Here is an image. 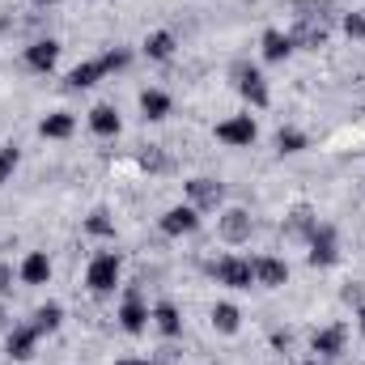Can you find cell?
Here are the masks:
<instances>
[{
  "instance_id": "obj_18",
  "label": "cell",
  "mask_w": 365,
  "mask_h": 365,
  "mask_svg": "<svg viewBox=\"0 0 365 365\" xmlns=\"http://www.w3.org/2000/svg\"><path fill=\"white\" fill-rule=\"evenodd\" d=\"M314 230H319V217H314V212H310L306 204H297V208L289 212V234H293V238H306V242H310V234H314Z\"/></svg>"
},
{
  "instance_id": "obj_17",
  "label": "cell",
  "mask_w": 365,
  "mask_h": 365,
  "mask_svg": "<svg viewBox=\"0 0 365 365\" xmlns=\"http://www.w3.org/2000/svg\"><path fill=\"white\" fill-rule=\"evenodd\" d=\"M289 56H293V38L280 34V30H264V60L280 64V60H289Z\"/></svg>"
},
{
  "instance_id": "obj_29",
  "label": "cell",
  "mask_w": 365,
  "mask_h": 365,
  "mask_svg": "<svg viewBox=\"0 0 365 365\" xmlns=\"http://www.w3.org/2000/svg\"><path fill=\"white\" fill-rule=\"evenodd\" d=\"M98 64H102V73H123V68L132 64V56H128L123 47H110V51H106V56H102Z\"/></svg>"
},
{
  "instance_id": "obj_3",
  "label": "cell",
  "mask_w": 365,
  "mask_h": 365,
  "mask_svg": "<svg viewBox=\"0 0 365 365\" xmlns=\"http://www.w3.org/2000/svg\"><path fill=\"white\" fill-rule=\"evenodd\" d=\"M212 276H217V284H225V289H251V284H255L251 259H238V255L217 259V264H212Z\"/></svg>"
},
{
  "instance_id": "obj_4",
  "label": "cell",
  "mask_w": 365,
  "mask_h": 365,
  "mask_svg": "<svg viewBox=\"0 0 365 365\" xmlns=\"http://www.w3.org/2000/svg\"><path fill=\"white\" fill-rule=\"evenodd\" d=\"M255 136H259V128H255L251 115H234V119L217 123V140H225V145H234V149H251Z\"/></svg>"
},
{
  "instance_id": "obj_14",
  "label": "cell",
  "mask_w": 365,
  "mask_h": 365,
  "mask_svg": "<svg viewBox=\"0 0 365 365\" xmlns=\"http://www.w3.org/2000/svg\"><path fill=\"white\" fill-rule=\"evenodd\" d=\"M21 280H26V284H47V280H51V259H47L43 251H30L26 264H21Z\"/></svg>"
},
{
  "instance_id": "obj_8",
  "label": "cell",
  "mask_w": 365,
  "mask_h": 365,
  "mask_svg": "<svg viewBox=\"0 0 365 365\" xmlns=\"http://www.w3.org/2000/svg\"><path fill=\"white\" fill-rule=\"evenodd\" d=\"M195 230H200V208H191V204H175V208L162 217V234H170V238L195 234Z\"/></svg>"
},
{
  "instance_id": "obj_22",
  "label": "cell",
  "mask_w": 365,
  "mask_h": 365,
  "mask_svg": "<svg viewBox=\"0 0 365 365\" xmlns=\"http://www.w3.org/2000/svg\"><path fill=\"white\" fill-rule=\"evenodd\" d=\"M289 38H293V47H323V43H327V30H323V21L314 26V21L306 17V21H302Z\"/></svg>"
},
{
  "instance_id": "obj_1",
  "label": "cell",
  "mask_w": 365,
  "mask_h": 365,
  "mask_svg": "<svg viewBox=\"0 0 365 365\" xmlns=\"http://www.w3.org/2000/svg\"><path fill=\"white\" fill-rule=\"evenodd\" d=\"M119 268H123V259L115 255V251H102V255H93L90 272H86V284H90V293H110L115 284H119Z\"/></svg>"
},
{
  "instance_id": "obj_28",
  "label": "cell",
  "mask_w": 365,
  "mask_h": 365,
  "mask_svg": "<svg viewBox=\"0 0 365 365\" xmlns=\"http://www.w3.org/2000/svg\"><path fill=\"white\" fill-rule=\"evenodd\" d=\"M17 162H21V149H17V145H0V182L13 179Z\"/></svg>"
},
{
  "instance_id": "obj_7",
  "label": "cell",
  "mask_w": 365,
  "mask_h": 365,
  "mask_svg": "<svg viewBox=\"0 0 365 365\" xmlns=\"http://www.w3.org/2000/svg\"><path fill=\"white\" fill-rule=\"evenodd\" d=\"M217 234H221L230 247H242V242H251V212H242V208H230V212H221V221H217Z\"/></svg>"
},
{
  "instance_id": "obj_16",
  "label": "cell",
  "mask_w": 365,
  "mask_h": 365,
  "mask_svg": "<svg viewBox=\"0 0 365 365\" xmlns=\"http://www.w3.org/2000/svg\"><path fill=\"white\" fill-rule=\"evenodd\" d=\"M314 353L319 357H340L344 353V327L336 323V327H323L319 336H314Z\"/></svg>"
},
{
  "instance_id": "obj_5",
  "label": "cell",
  "mask_w": 365,
  "mask_h": 365,
  "mask_svg": "<svg viewBox=\"0 0 365 365\" xmlns=\"http://www.w3.org/2000/svg\"><path fill=\"white\" fill-rule=\"evenodd\" d=\"M149 306H145V297H140V289H128V297H123V306H119V327L128 331V336H140L145 327H149Z\"/></svg>"
},
{
  "instance_id": "obj_19",
  "label": "cell",
  "mask_w": 365,
  "mask_h": 365,
  "mask_svg": "<svg viewBox=\"0 0 365 365\" xmlns=\"http://www.w3.org/2000/svg\"><path fill=\"white\" fill-rule=\"evenodd\" d=\"M212 327H217L221 336H234V331L242 327V314H238V306H230V302H217V306H212Z\"/></svg>"
},
{
  "instance_id": "obj_34",
  "label": "cell",
  "mask_w": 365,
  "mask_h": 365,
  "mask_svg": "<svg viewBox=\"0 0 365 365\" xmlns=\"http://www.w3.org/2000/svg\"><path fill=\"white\" fill-rule=\"evenodd\" d=\"M357 319H361V331H365V302H361V314H357Z\"/></svg>"
},
{
  "instance_id": "obj_27",
  "label": "cell",
  "mask_w": 365,
  "mask_h": 365,
  "mask_svg": "<svg viewBox=\"0 0 365 365\" xmlns=\"http://www.w3.org/2000/svg\"><path fill=\"white\" fill-rule=\"evenodd\" d=\"M86 230L98 234V238H110V234H115V221H110V212H106V208H93L90 221H86Z\"/></svg>"
},
{
  "instance_id": "obj_10",
  "label": "cell",
  "mask_w": 365,
  "mask_h": 365,
  "mask_svg": "<svg viewBox=\"0 0 365 365\" xmlns=\"http://www.w3.org/2000/svg\"><path fill=\"white\" fill-rule=\"evenodd\" d=\"M187 200H191V208H217L225 200V187L217 179H191L187 182Z\"/></svg>"
},
{
  "instance_id": "obj_26",
  "label": "cell",
  "mask_w": 365,
  "mask_h": 365,
  "mask_svg": "<svg viewBox=\"0 0 365 365\" xmlns=\"http://www.w3.org/2000/svg\"><path fill=\"white\" fill-rule=\"evenodd\" d=\"M306 145H310V140H306L297 128H280V132H276V149H280V153H302Z\"/></svg>"
},
{
  "instance_id": "obj_25",
  "label": "cell",
  "mask_w": 365,
  "mask_h": 365,
  "mask_svg": "<svg viewBox=\"0 0 365 365\" xmlns=\"http://www.w3.org/2000/svg\"><path fill=\"white\" fill-rule=\"evenodd\" d=\"M140 110H145V119H166L170 115V93L145 90L140 93Z\"/></svg>"
},
{
  "instance_id": "obj_6",
  "label": "cell",
  "mask_w": 365,
  "mask_h": 365,
  "mask_svg": "<svg viewBox=\"0 0 365 365\" xmlns=\"http://www.w3.org/2000/svg\"><path fill=\"white\" fill-rule=\"evenodd\" d=\"M310 268H331L336 259H340V251H336V230L331 225H319L314 234H310Z\"/></svg>"
},
{
  "instance_id": "obj_2",
  "label": "cell",
  "mask_w": 365,
  "mask_h": 365,
  "mask_svg": "<svg viewBox=\"0 0 365 365\" xmlns=\"http://www.w3.org/2000/svg\"><path fill=\"white\" fill-rule=\"evenodd\" d=\"M234 86H238V93H242V98H247L255 110H264V106L272 102L264 73H259V68H251V64H234Z\"/></svg>"
},
{
  "instance_id": "obj_31",
  "label": "cell",
  "mask_w": 365,
  "mask_h": 365,
  "mask_svg": "<svg viewBox=\"0 0 365 365\" xmlns=\"http://www.w3.org/2000/svg\"><path fill=\"white\" fill-rule=\"evenodd\" d=\"M9 289H13V268H9V264H0V297H4Z\"/></svg>"
},
{
  "instance_id": "obj_21",
  "label": "cell",
  "mask_w": 365,
  "mask_h": 365,
  "mask_svg": "<svg viewBox=\"0 0 365 365\" xmlns=\"http://www.w3.org/2000/svg\"><path fill=\"white\" fill-rule=\"evenodd\" d=\"M90 128L98 132V136H115V132H119V110H115V106H106V102H102V106H93V110H90Z\"/></svg>"
},
{
  "instance_id": "obj_23",
  "label": "cell",
  "mask_w": 365,
  "mask_h": 365,
  "mask_svg": "<svg viewBox=\"0 0 365 365\" xmlns=\"http://www.w3.org/2000/svg\"><path fill=\"white\" fill-rule=\"evenodd\" d=\"M145 56H149V60H170V56H175V34H170V30H153V34L145 38Z\"/></svg>"
},
{
  "instance_id": "obj_30",
  "label": "cell",
  "mask_w": 365,
  "mask_h": 365,
  "mask_svg": "<svg viewBox=\"0 0 365 365\" xmlns=\"http://www.w3.org/2000/svg\"><path fill=\"white\" fill-rule=\"evenodd\" d=\"M344 34L349 38H365V13H344Z\"/></svg>"
},
{
  "instance_id": "obj_20",
  "label": "cell",
  "mask_w": 365,
  "mask_h": 365,
  "mask_svg": "<svg viewBox=\"0 0 365 365\" xmlns=\"http://www.w3.org/2000/svg\"><path fill=\"white\" fill-rule=\"evenodd\" d=\"M106 73H102V64L98 60H86V64H77L73 73H68V90H90V86H98Z\"/></svg>"
},
{
  "instance_id": "obj_12",
  "label": "cell",
  "mask_w": 365,
  "mask_h": 365,
  "mask_svg": "<svg viewBox=\"0 0 365 365\" xmlns=\"http://www.w3.org/2000/svg\"><path fill=\"white\" fill-rule=\"evenodd\" d=\"M34 340H38L34 323H30V327H13V331H9V357H13V361L34 357Z\"/></svg>"
},
{
  "instance_id": "obj_13",
  "label": "cell",
  "mask_w": 365,
  "mask_h": 365,
  "mask_svg": "<svg viewBox=\"0 0 365 365\" xmlns=\"http://www.w3.org/2000/svg\"><path fill=\"white\" fill-rule=\"evenodd\" d=\"M73 128H77V119H73L68 110H51V115L38 123V132H43L47 140H64V136H73Z\"/></svg>"
},
{
  "instance_id": "obj_35",
  "label": "cell",
  "mask_w": 365,
  "mask_h": 365,
  "mask_svg": "<svg viewBox=\"0 0 365 365\" xmlns=\"http://www.w3.org/2000/svg\"><path fill=\"white\" fill-rule=\"evenodd\" d=\"M4 319H9V314H4V310H0V327H4Z\"/></svg>"
},
{
  "instance_id": "obj_33",
  "label": "cell",
  "mask_w": 365,
  "mask_h": 365,
  "mask_svg": "<svg viewBox=\"0 0 365 365\" xmlns=\"http://www.w3.org/2000/svg\"><path fill=\"white\" fill-rule=\"evenodd\" d=\"M30 4H38V9H51V4H56V0H30Z\"/></svg>"
},
{
  "instance_id": "obj_32",
  "label": "cell",
  "mask_w": 365,
  "mask_h": 365,
  "mask_svg": "<svg viewBox=\"0 0 365 365\" xmlns=\"http://www.w3.org/2000/svg\"><path fill=\"white\" fill-rule=\"evenodd\" d=\"M115 365H153V361H140V357H123V361H115Z\"/></svg>"
},
{
  "instance_id": "obj_24",
  "label": "cell",
  "mask_w": 365,
  "mask_h": 365,
  "mask_svg": "<svg viewBox=\"0 0 365 365\" xmlns=\"http://www.w3.org/2000/svg\"><path fill=\"white\" fill-rule=\"evenodd\" d=\"M60 323H64V306H60V302H47V306H38V310H34V331H38V336L56 331Z\"/></svg>"
},
{
  "instance_id": "obj_9",
  "label": "cell",
  "mask_w": 365,
  "mask_h": 365,
  "mask_svg": "<svg viewBox=\"0 0 365 365\" xmlns=\"http://www.w3.org/2000/svg\"><path fill=\"white\" fill-rule=\"evenodd\" d=\"M56 60H60V43H56V38H34V43L26 47V68H30V73H51Z\"/></svg>"
},
{
  "instance_id": "obj_15",
  "label": "cell",
  "mask_w": 365,
  "mask_h": 365,
  "mask_svg": "<svg viewBox=\"0 0 365 365\" xmlns=\"http://www.w3.org/2000/svg\"><path fill=\"white\" fill-rule=\"evenodd\" d=\"M153 323H158V331H162V336H170V340H175V336L182 331L179 306H175V302H158V306H153Z\"/></svg>"
},
{
  "instance_id": "obj_11",
  "label": "cell",
  "mask_w": 365,
  "mask_h": 365,
  "mask_svg": "<svg viewBox=\"0 0 365 365\" xmlns=\"http://www.w3.org/2000/svg\"><path fill=\"white\" fill-rule=\"evenodd\" d=\"M251 268H255V280H259L264 289H280V284L289 280V264H284V259H272V255L255 259Z\"/></svg>"
}]
</instances>
